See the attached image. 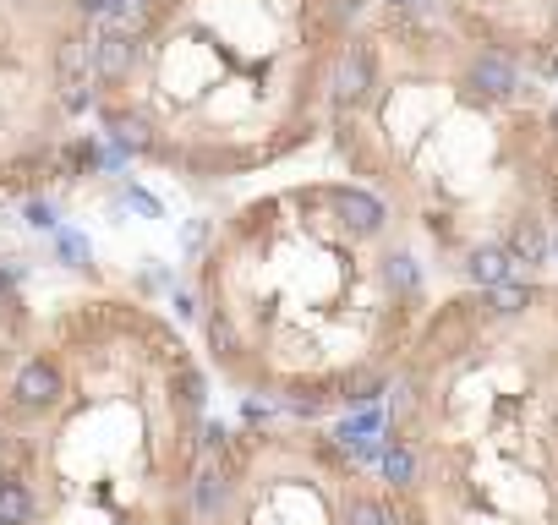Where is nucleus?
<instances>
[{"mask_svg":"<svg viewBox=\"0 0 558 525\" xmlns=\"http://www.w3.org/2000/svg\"><path fill=\"white\" fill-rule=\"evenodd\" d=\"M28 301H22V285L6 263H0V383L11 378L17 356L28 350Z\"/></svg>","mask_w":558,"mask_h":525,"instance_id":"obj_5","label":"nucleus"},{"mask_svg":"<svg viewBox=\"0 0 558 525\" xmlns=\"http://www.w3.org/2000/svg\"><path fill=\"white\" fill-rule=\"evenodd\" d=\"M99 0H0V197H33L93 165Z\"/></svg>","mask_w":558,"mask_h":525,"instance_id":"obj_4","label":"nucleus"},{"mask_svg":"<svg viewBox=\"0 0 558 525\" xmlns=\"http://www.w3.org/2000/svg\"><path fill=\"white\" fill-rule=\"evenodd\" d=\"M367 181H301L219 219L192 263L203 350L296 416L372 405L427 323V268Z\"/></svg>","mask_w":558,"mask_h":525,"instance_id":"obj_1","label":"nucleus"},{"mask_svg":"<svg viewBox=\"0 0 558 525\" xmlns=\"http://www.w3.org/2000/svg\"><path fill=\"white\" fill-rule=\"evenodd\" d=\"M208 383L181 329L137 296H83L0 383V476L33 525H192Z\"/></svg>","mask_w":558,"mask_h":525,"instance_id":"obj_2","label":"nucleus"},{"mask_svg":"<svg viewBox=\"0 0 558 525\" xmlns=\"http://www.w3.org/2000/svg\"><path fill=\"white\" fill-rule=\"evenodd\" d=\"M367 0H137L99 22L93 110L121 154L181 181H230L296 154Z\"/></svg>","mask_w":558,"mask_h":525,"instance_id":"obj_3","label":"nucleus"}]
</instances>
